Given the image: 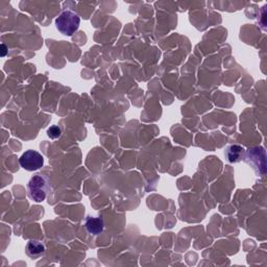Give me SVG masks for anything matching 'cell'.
Instances as JSON below:
<instances>
[{"mask_svg": "<svg viewBox=\"0 0 267 267\" xmlns=\"http://www.w3.org/2000/svg\"><path fill=\"white\" fill-rule=\"evenodd\" d=\"M29 197L35 203H42L50 192L51 186L48 177L42 174L32 176L28 183Z\"/></svg>", "mask_w": 267, "mask_h": 267, "instance_id": "1", "label": "cell"}, {"mask_svg": "<svg viewBox=\"0 0 267 267\" xmlns=\"http://www.w3.org/2000/svg\"><path fill=\"white\" fill-rule=\"evenodd\" d=\"M81 18L72 11L62 12L56 20V26L58 31L65 36H72L79 28Z\"/></svg>", "mask_w": 267, "mask_h": 267, "instance_id": "2", "label": "cell"}, {"mask_svg": "<svg viewBox=\"0 0 267 267\" xmlns=\"http://www.w3.org/2000/svg\"><path fill=\"white\" fill-rule=\"evenodd\" d=\"M266 157L263 147H254L246 151L244 160L250 164L253 169L260 175H263L266 170Z\"/></svg>", "mask_w": 267, "mask_h": 267, "instance_id": "3", "label": "cell"}, {"mask_svg": "<svg viewBox=\"0 0 267 267\" xmlns=\"http://www.w3.org/2000/svg\"><path fill=\"white\" fill-rule=\"evenodd\" d=\"M19 163L22 168L28 171H36L43 167L44 158L40 152L30 149L21 155Z\"/></svg>", "mask_w": 267, "mask_h": 267, "instance_id": "4", "label": "cell"}, {"mask_svg": "<svg viewBox=\"0 0 267 267\" xmlns=\"http://www.w3.org/2000/svg\"><path fill=\"white\" fill-rule=\"evenodd\" d=\"M225 157L230 163H239L246 157V149L238 144L228 145L225 149Z\"/></svg>", "mask_w": 267, "mask_h": 267, "instance_id": "5", "label": "cell"}, {"mask_svg": "<svg viewBox=\"0 0 267 267\" xmlns=\"http://www.w3.org/2000/svg\"><path fill=\"white\" fill-rule=\"evenodd\" d=\"M46 248L44 243L39 240H30L25 247L26 255L32 259H39L45 254Z\"/></svg>", "mask_w": 267, "mask_h": 267, "instance_id": "6", "label": "cell"}, {"mask_svg": "<svg viewBox=\"0 0 267 267\" xmlns=\"http://www.w3.org/2000/svg\"><path fill=\"white\" fill-rule=\"evenodd\" d=\"M85 226L87 231L92 235H99L103 231V219L101 217H91L89 216L86 218Z\"/></svg>", "mask_w": 267, "mask_h": 267, "instance_id": "7", "label": "cell"}, {"mask_svg": "<svg viewBox=\"0 0 267 267\" xmlns=\"http://www.w3.org/2000/svg\"><path fill=\"white\" fill-rule=\"evenodd\" d=\"M61 134H62V130L61 128L58 126V125H52L50 128H48L47 130V135L49 138L51 139H58L61 137Z\"/></svg>", "mask_w": 267, "mask_h": 267, "instance_id": "8", "label": "cell"}, {"mask_svg": "<svg viewBox=\"0 0 267 267\" xmlns=\"http://www.w3.org/2000/svg\"><path fill=\"white\" fill-rule=\"evenodd\" d=\"M2 49H3V52H2V57H5L7 55V46L5 45V44H3L2 45Z\"/></svg>", "mask_w": 267, "mask_h": 267, "instance_id": "9", "label": "cell"}]
</instances>
